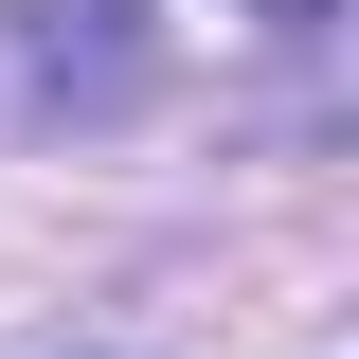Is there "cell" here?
I'll return each mask as SVG.
<instances>
[{
	"label": "cell",
	"instance_id": "obj_1",
	"mask_svg": "<svg viewBox=\"0 0 359 359\" xmlns=\"http://www.w3.org/2000/svg\"><path fill=\"white\" fill-rule=\"evenodd\" d=\"M0 90H18L36 126L144 108V0H0Z\"/></svg>",
	"mask_w": 359,
	"mask_h": 359
},
{
	"label": "cell",
	"instance_id": "obj_2",
	"mask_svg": "<svg viewBox=\"0 0 359 359\" xmlns=\"http://www.w3.org/2000/svg\"><path fill=\"white\" fill-rule=\"evenodd\" d=\"M252 18H323V0H252Z\"/></svg>",
	"mask_w": 359,
	"mask_h": 359
}]
</instances>
